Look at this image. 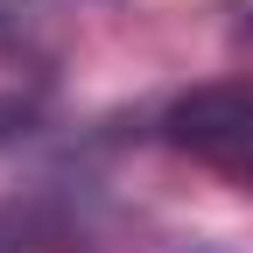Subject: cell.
Returning <instances> with one entry per match:
<instances>
[{
  "instance_id": "6da1fadb",
  "label": "cell",
  "mask_w": 253,
  "mask_h": 253,
  "mask_svg": "<svg viewBox=\"0 0 253 253\" xmlns=\"http://www.w3.org/2000/svg\"><path fill=\"white\" fill-rule=\"evenodd\" d=\"M162 141L253 197V78L197 84L162 113Z\"/></svg>"
},
{
  "instance_id": "7a4b0ae2",
  "label": "cell",
  "mask_w": 253,
  "mask_h": 253,
  "mask_svg": "<svg viewBox=\"0 0 253 253\" xmlns=\"http://www.w3.org/2000/svg\"><path fill=\"white\" fill-rule=\"evenodd\" d=\"M56 49V14L49 0H0V63H42Z\"/></svg>"
}]
</instances>
